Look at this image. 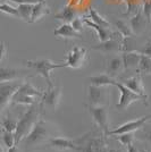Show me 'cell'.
Wrapping results in <instances>:
<instances>
[{
	"label": "cell",
	"mask_w": 151,
	"mask_h": 152,
	"mask_svg": "<svg viewBox=\"0 0 151 152\" xmlns=\"http://www.w3.org/2000/svg\"><path fill=\"white\" fill-rule=\"evenodd\" d=\"M39 109L34 104L30 106V108L26 110L24 115L19 118L16 125V129L14 132L15 137V145H18V143L25 137L27 134L31 132L34 124L39 121Z\"/></svg>",
	"instance_id": "cell-1"
},
{
	"label": "cell",
	"mask_w": 151,
	"mask_h": 152,
	"mask_svg": "<svg viewBox=\"0 0 151 152\" xmlns=\"http://www.w3.org/2000/svg\"><path fill=\"white\" fill-rule=\"evenodd\" d=\"M26 66L29 68H32L35 73H38L40 76H42L44 80L47 81L48 88H54V84L51 82L50 74L52 70L57 68H64L67 67L66 64H57L51 61L49 59H37V60H27Z\"/></svg>",
	"instance_id": "cell-2"
},
{
	"label": "cell",
	"mask_w": 151,
	"mask_h": 152,
	"mask_svg": "<svg viewBox=\"0 0 151 152\" xmlns=\"http://www.w3.org/2000/svg\"><path fill=\"white\" fill-rule=\"evenodd\" d=\"M48 137H49V131H48V127L45 125V121L40 119L34 124L31 132L22 141L25 143L26 146H35L41 144Z\"/></svg>",
	"instance_id": "cell-3"
},
{
	"label": "cell",
	"mask_w": 151,
	"mask_h": 152,
	"mask_svg": "<svg viewBox=\"0 0 151 152\" xmlns=\"http://www.w3.org/2000/svg\"><path fill=\"white\" fill-rule=\"evenodd\" d=\"M109 100V90L107 86H97L89 85L88 86V102L89 106H107Z\"/></svg>",
	"instance_id": "cell-4"
},
{
	"label": "cell",
	"mask_w": 151,
	"mask_h": 152,
	"mask_svg": "<svg viewBox=\"0 0 151 152\" xmlns=\"http://www.w3.org/2000/svg\"><path fill=\"white\" fill-rule=\"evenodd\" d=\"M114 86H116L120 92L119 101H118V103L115 106V108H116L117 110L124 111V110H126L127 108L130 107V104L133 103V102L143 101L142 96H140L139 94H136V93H134L133 91H131L128 88H126L123 83H119L116 81V83H115Z\"/></svg>",
	"instance_id": "cell-5"
},
{
	"label": "cell",
	"mask_w": 151,
	"mask_h": 152,
	"mask_svg": "<svg viewBox=\"0 0 151 152\" xmlns=\"http://www.w3.org/2000/svg\"><path fill=\"white\" fill-rule=\"evenodd\" d=\"M88 57V49L84 47L75 45L73 47L70 51L66 55V66L70 68H81L82 65L84 64L85 59Z\"/></svg>",
	"instance_id": "cell-6"
},
{
	"label": "cell",
	"mask_w": 151,
	"mask_h": 152,
	"mask_svg": "<svg viewBox=\"0 0 151 152\" xmlns=\"http://www.w3.org/2000/svg\"><path fill=\"white\" fill-rule=\"evenodd\" d=\"M89 113L91 114L95 123L100 127L103 132V136H108L109 133V123H108V109L107 106H88Z\"/></svg>",
	"instance_id": "cell-7"
},
{
	"label": "cell",
	"mask_w": 151,
	"mask_h": 152,
	"mask_svg": "<svg viewBox=\"0 0 151 152\" xmlns=\"http://www.w3.org/2000/svg\"><path fill=\"white\" fill-rule=\"evenodd\" d=\"M151 119V115H148V116H144V117H141V118H138V119H134V121H126L124 124H122L117 128H115L113 131H109L108 133V136L109 135H118V134H123V133H128V132H135L140 128L144 127L145 123Z\"/></svg>",
	"instance_id": "cell-8"
},
{
	"label": "cell",
	"mask_w": 151,
	"mask_h": 152,
	"mask_svg": "<svg viewBox=\"0 0 151 152\" xmlns=\"http://www.w3.org/2000/svg\"><path fill=\"white\" fill-rule=\"evenodd\" d=\"M123 84L125 85L126 88L133 91L134 93L139 94L140 96H142L143 99V102H144L145 106L149 104V95L147 94L144 89V85H143V82H142V77H141V74L139 73L138 75L133 76V77H130V78H126L125 81L123 82Z\"/></svg>",
	"instance_id": "cell-9"
},
{
	"label": "cell",
	"mask_w": 151,
	"mask_h": 152,
	"mask_svg": "<svg viewBox=\"0 0 151 152\" xmlns=\"http://www.w3.org/2000/svg\"><path fill=\"white\" fill-rule=\"evenodd\" d=\"M22 83L19 82H0V110L10 102L12 96L17 91Z\"/></svg>",
	"instance_id": "cell-10"
},
{
	"label": "cell",
	"mask_w": 151,
	"mask_h": 152,
	"mask_svg": "<svg viewBox=\"0 0 151 152\" xmlns=\"http://www.w3.org/2000/svg\"><path fill=\"white\" fill-rule=\"evenodd\" d=\"M60 96H62V88L54 86V88H48L47 91H44L41 99H42L43 106L50 108L52 110H56L59 100H60Z\"/></svg>",
	"instance_id": "cell-11"
},
{
	"label": "cell",
	"mask_w": 151,
	"mask_h": 152,
	"mask_svg": "<svg viewBox=\"0 0 151 152\" xmlns=\"http://www.w3.org/2000/svg\"><path fill=\"white\" fill-rule=\"evenodd\" d=\"M147 23H148V20H147L145 16L142 13V9L138 10L130 19V26H131L133 34L135 37L142 34L144 32L145 27H147Z\"/></svg>",
	"instance_id": "cell-12"
},
{
	"label": "cell",
	"mask_w": 151,
	"mask_h": 152,
	"mask_svg": "<svg viewBox=\"0 0 151 152\" xmlns=\"http://www.w3.org/2000/svg\"><path fill=\"white\" fill-rule=\"evenodd\" d=\"M92 49L97 51H100V52L106 53V55H115V53H118L119 51H122V45L117 40L109 39L107 41L100 42L99 45H93Z\"/></svg>",
	"instance_id": "cell-13"
},
{
	"label": "cell",
	"mask_w": 151,
	"mask_h": 152,
	"mask_svg": "<svg viewBox=\"0 0 151 152\" xmlns=\"http://www.w3.org/2000/svg\"><path fill=\"white\" fill-rule=\"evenodd\" d=\"M49 145L57 150H80L82 151V149L80 146H77L69 139H66L64 136H55L49 140Z\"/></svg>",
	"instance_id": "cell-14"
},
{
	"label": "cell",
	"mask_w": 151,
	"mask_h": 152,
	"mask_svg": "<svg viewBox=\"0 0 151 152\" xmlns=\"http://www.w3.org/2000/svg\"><path fill=\"white\" fill-rule=\"evenodd\" d=\"M55 37H60L63 39H81L82 34L81 32H77L73 28V26L70 25V23H64L60 26H58L56 30L54 31Z\"/></svg>",
	"instance_id": "cell-15"
},
{
	"label": "cell",
	"mask_w": 151,
	"mask_h": 152,
	"mask_svg": "<svg viewBox=\"0 0 151 152\" xmlns=\"http://www.w3.org/2000/svg\"><path fill=\"white\" fill-rule=\"evenodd\" d=\"M49 13H50V10H49V7H48L47 1H45V0H39L37 4L33 5L30 23H35V22H38L39 19H41L43 16L48 15Z\"/></svg>",
	"instance_id": "cell-16"
},
{
	"label": "cell",
	"mask_w": 151,
	"mask_h": 152,
	"mask_svg": "<svg viewBox=\"0 0 151 152\" xmlns=\"http://www.w3.org/2000/svg\"><path fill=\"white\" fill-rule=\"evenodd\" d=\"M124 70V64L122 56H113L107 61V74L111 77L118 76Z\"/></svg>",
	"instance_id": "cell-17"
},
{
	"label": "cell",
	"mask_w": 151,
	"mask_h": 152,
	"mask_svg": "<svg viewBox=\"0 0 151 152\" xmlns=\"http://www.w3.org/2000/svg\"><path fill=\"white\" fill-rule=\"evenodd\" d=\"M83 22L85 25H88V27H91L93 28L97 34H98V38L100 40V42H103V41H107L109 39H111V35H113V32L110 31V28H106V27H102V26L98 25L93 23L92 20L88 17H82Z\"/></svg>",
	"instance_id": "cell-18"
},
{
	"label": "cell",
	"mask_w": 151,
	"mask_h": 152,
	"mask_svg": "<svg viewBox=\"0 0 151 152\" xmlns=\"http://www.w3.org/2000/svg\"><path fill=\"white\" fill-rule=\"evenodd\" d=\"M26 74L23 70L8 68V67H0V82H12L17 81L24 77Z\"/></svg>",
	"instance_id": "cell-19"
},
{
	"label": "cell",
	"mask_w": 151,
	"mask_h": 152,
	"mask_svg": "<svg viewBox=\"0 0 151 152\" xmlns=\"http://www.w3.org/2000/svg\"><path fill=\"white\" fill-rule=\"evenodd\" d=\"M141 53L138 51H125L122 55L123 64H124V69H135L139 67Z\"/></svg>",
	"instance_id": "cell-20"
},
{
	"label": "cell",
	"mask_w": 151,
	"mask_h": 152,
	"mask_svg": "<svg viewBox=\"0 0 151 152\" xmlns=\"http://www.w3.org/2000/svg\"><path fill=\"white\" fill-rule=\"evenodd\" d=\"M85 152H124L120 149H109L102 140H92L88 144Z\"/></svg>",
	"instance_id": "cell-21"
},
{
	"label": "cell",
	"mask_w": 151,
	"mask_h": 152,
	"mask_svg": "<svg viewBox=\"0 0 151 152\" xmlns=\"http://www.w3.org/2000/svg\"><path fill=\"white\" fill-rule=\"evenodd\" d=\"M76 16H77V12L75 8L70 5H66L59 13L55 15V18L60 19L64 23H70L73 19L76 18Z\"/></svg>",
	"instance_id": "cell-22"
},
{
	"label": "cell",
	"mask_w": 151,
	"mask_h": 152,
	"mask_svg": "<svg viewBox=\"0 0 151 152\" xmlns=\"http://www.w3.org/2000/svg\"><path fill=\"white\" fill-rule=\"evenodd\" d=\"M89 81L92 85H97V86L115 85V83H116V80L108 74H99V75L91 76V77H89Z\"/></svg>",
	"instance_id": "cell-23"
},
{
	"label": "cell",
	"mask_w": 151,
	"mask_h": 152,
	"mask_svg": "<svg viewBox=\"0 0 151 152\" xmlns=\"http://www.w3.org/2000/svg\"><path fill=\"white\" fill-rule=\"evenodd\" d=\"M16 93H17V94H23V95H30V96H34V98H37V96H40V98H41L42 94H43L42 91H39L38 89H35L31 83H29V82L22 83V84L19 85V88L17 89V91H16Z\"/></svg>",
	"instance_id": "cell-24"
},
{
	"label": "cell",
	"mask_w": 151,
	"mask_h": 152,
	"mask_svg": "<svg viewBox=\"0 0 151 152\" xmlns=\"http://www.w3.org/2000/svg\"><path fill=\"white\" fill-rule=\"evenodd\" d=\"M89 18L91 19L93 23L102 26V27L110 28V23H109L106 18H103L100 14L95 10V8H90V12H89Z\"/></svg>",
	"instance_id": "cell-25"
},
{
	"label": "cell",
	"mask_w": 151,
	"mask_h": 152,
	"mask_svg": "<svg viewBox=\"0 0 151 152\" xmlns=\"http://www.w3.org/2000/svg\"><path fill=\"white\" fill-rule=\"evenodd\" d=\"M10 102L13 104H25V106H32L35 102V98L34 96H30V95H23V94H17L16 92L14 93L12 96Z\"/></svg>",
	"instance_id": "cell-26"
},
{
	"label": "cell",
	"mask_w": 151,
	"mask_h": 152,
	"mask_svg": "<svg viewBox=\"0 0 151 152\" xmlns=\"http://www.w3.org/2000/svg\"><path fill=\"white\" fill-rule=\"evenodd\" d=\"M115 26H116V28L118 30V32H119L124 38L134 37L132 30H131V26H130V24H127L125 20H123V19H116L115 20Z\"/></svg>",
	"instance_id": "cell-27"
},
{
	"label": "cell",
	"mask_w": 151,
	"mask_h": 152,
	"mask_svg": "<svg viewBox=\"0 0 151 152\" xmlns=\"http://www.w3.org/2000/svg\"><path fill=\"white\" fill-rule=\"evenodd\" d=\"M32 8H33V5H31V4H21V5H18L17 6V12H18L19 18L24 19L25 22L30 23Z\"/></svg>",
	"instance_id": "cell-28"
},
{
	"label": "cell",
	"mask_w": 151,
	"mask_h": 152,
	"mask_svg": "<svg viewBox=\"0 0 151 152\" xmlns=\"http://www.w3.org/2000/svg\"><path fill=\"white\" fill-rule=\"evenodd\" d=\"M139 72L140 74H151V58L144 55H141L139 63Z\"/></svg>",
	"instance_id": "cell-29"
},
{
	"label": "cell",
	"mask_w": 151,
	"mask_h": 152,
	"mask_svg": "<svg viewBox=\"0 0 151 152\" xmlns=\"http://www.w3.org/2000/svg\"><path fill=\"white\" fill-rule=\"evenodd\" d=\"M116 140L119 141L123 145H130L133 144V141H134V134L133 132H128V133H123L116 135Z\"/></svg>",
	"instance_id": "cell-30"
},
{
	"label": "cell",
	"mask_w": 151,
	"mask_h": 152,
	"mask_svg": "<svg viewBox=\"0 0 151 152\" xmlns=\"http://www.w3.org/2000/svg\"><path fill=\"white\" fill-rule=\"evenodd\" d=\"M16 125H17V121H15L13 118L10 117H7L4 121H1V127L5 132H12L14 133L15 129H16Z\"/></svg>",
	"instance_id": "cell-31"
},
{
	"label": "cell",
	"mask_w": 151,
	"mask_h": 152,
	"mask_svg": "<svg viewBox=\"0 0 151 152\" xmlns=\"http://www.w3.org/2000/svg\"><path fill=\"white\" fill-rule=\"evenodd\" d=\"M0 12H1V13L7 14V15H10V16L19 17L18 12H17V8L10 6V5H8V4H1V5H0Z\"/></svg>",
	"instance_id": "cell-32"
},
{
	"label": "cell",
	"mask_w": 151,
	"mask_h": 152,
	"mask_svg": "<svg viewBox=\"0 0 151 152\" xmlns=\"http://www.w3.org/2000/svg\"><path fill=\"white\" fill-rule=\"evenodd\" d=\"M2 141H4V144L7 148H12L13 145H15V137H14V133L12 132H5L2 134Z\"/></svg>",
	"instance_id": "cell-33"
},
{
	"label": "cell",
	"mask_w": 151,
	"mask_h": 152,
	"mask_svg": "<svg viewBox=\"0 0 151 152\" xmlns=\"http://www.w3.org/2000/svg\"><path fill=\"white\" fill-rule=\"evenodd\" d=\"M142 13L145 16L148 22H151V0H144L143 7H142Z\"/></svg>",
	"instance_id": "cell-34"
},
{
	"label": "cell",
	"mask_w": 151,
	"mask_h": 152,
	"mask_svg": "<svg viewBox=\"0 0 151 152\" xmlns=\"http://www.w3.org/2000/svg\"><path fill=\"white\" fill-rule=\"evenodd\" d=\"M70 25L73 26V28L77 32H81L83 30V25H84V22H83L82 17H76L70 22Z\"/></svg>",
	"instance_id": "cell-35"
},
{
	"label": "cell",
	"mask_w": 151,
	"mask_h": 152,
	"mask_svg": "<svg viewBox=\"0 0 151 152\" xmlns=\"http://www.w3.org/2000/svg\"><path fill=\"white\" fill-rule=\"evenodd\" d=\"M138 52L141 53V55H144V56H148V57L151 58V41L147 42L141 49H139Z\"/></svg>",
	"instance_id": "cell-36"
},
{
	"label": "cell",
	"mask_w": 151,
	"mask_h": 152,
	"mask_svg": "<svg viewBox=\"0 0 151 152\" xmlns=\"http://www.w3.org/2000/svg\"><path fill=\"white\" fill-rule=\"evenodd\" d=\"M12 2H15L17 5H21V4H31V5H34L37 4L39 0H9Z\"/></svg>",
	"instance_id": "cell-37"
},
{
	"label": "cell",
	"mask_w": 151,
	"mask_h": 152,
	"mask_svg": "<svg viewBox=\"0 0 151 152\" xmlns=\"http://www.w3.org/2000/svg\"><path fill=\"white\" fill-rule=\"evenodd\" d=\"M6 52H7V48H6V45L4 43V42H1L0 43V61L5 58L6 56Z\"/></svg>",
	"instance_id": "cell-38"
},
{
	"label": "cell",
	"mask_w": 151,
	"mask_h": 152,
	"mask_svg": "<svg viewBox=\"0 0 151 152\" xmlns=\"http://www.w3.org/2000/svg\"><path fill=\"white\" fill-rule=\"evenodd\" d=\"M143 140H145L149 144H151V128L150 129H145L143 132V135H142Z\"/></svg>",
	"instance_id": "cell-39"
},
{
	"label": "cell",
	"mask_w": 151,
	"mask_h": 152,
	"mask_svg": "<svg viewBox=\"0 0 151 152\" xmlns=\"http://www.w3.org/2000/svg\"><path fill=\"white\" fill-rule=\"evenodd\" d=\"M127 152H139V150L133 144H130L127 145Z\"/></svg>",
	"instance_id": "cell-40"
},
{
	"label": "cell",
	"mask_w": 151,
	"mask_h": 152,
	"mask_svg": "<svg viewBox=\"0 0 151 152\" xmlns=\"http://www.w3.org/2000/svg\"><path fill=\"white\" fill-rule=\"evenodd\" d=\"M8 152H19L18 146H17V145H13L12 148H8Z\"/></svg>",
	"instance_id": "cell-41"
},
{
	"label": "cell",
	"mask_w": 151,
	"mask_h": 152,
	"mask_svg": "<svg viewBox=\"0 0 151 152\" xmlns=\"http://www.w3.org/2000/svg\"><path fill=\"white\" fill-rule=\"evenodd\" d=\"M0 152H4V148L0 145Z\"/></svg>",
	"instance_id": "cell-42"
},
{
	"label": "cell",
	"mask_w": 151,
	"mask_h": 152,
	"mask_svg": "<svg viewBox=\"0 0 151 152\" xmlns=\"http://www.w3.org/2000/svg\"><path fill=\"white\" fill-rule=\"evenodd\" d=\"M118 2H124V1H126V0H117Z\"/></svg>",
	"instance_id": "cell-43"
},
{
	"label": "cell",
	"mask_w": 151,
	"mask_h": 152,
	"mask_svg": "<svg viewBox=\"0 0 151 152\" xmlns=\"http://www.w3.org/2000/svg\"><path fill=\"white\" fill-rule=\"evenodd\" d=\"M148 152H151V150H149V151H148Z\"/></svg>",
	"instance_id": "cell-44"
}]
</instances>
